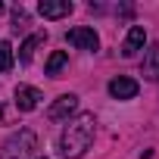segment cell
Returning a JSON list of instances; mask_svg holds the SVG:
<instances>
[{
    "mask_svg": "<svg viewBox=\"0 0 159 159\" xmlns=\"http://www.w3.org/2000/svg\"><path fill=\"white\" fill-rule=\"evenodd\" d=\"M143 44H147V31H143V25H131V28H128V38H125V44H122V56L131 59L137 50H143Z\"/></svg>",
    "mask_w": 159,
    "mask_h": 159,
    "instance_id": "obj_6",
    "label": "cell"
},
{
    "mask_svg": "<svg viewBox=\"0 0 159 159\" xmlns=\"http://www.w3.org/2000/svg\"><path fill=\"white\" fill-rule=\"evenodd\" d=\"M75 7L69 3V0H41L38 3V13L44 16V19H62V16H69Z\"/></svg>",
    "mask_w": 159,
    "mask_h": 159,
    "instance_id": "obj_8",
    "label": "cell"
},
{
    "mask_svg": "<svg viewBox=\"0 0 159 159\" xmlns=\"http://www.w3.org/2000/svg\"><path fill=\"white\" fill-rule=\"evenodd\" d=\"M10 69H13V47L0 41V72H10Z\"/></svg>",
    "mask_w": 159,
    "mask_h": 159,
    "instance_id": "obj_12",
    "label": "cell"
},
{
    "mask_svg": "<svg viewBox=\"0 0 159 159\" xmlns=\"http://www.w3.org/2000/svg\"><path fill=\"white\" fill-rule=\"evenodd\" d=\"M44 41H47V31H38V34H31V38H28L22 47H19V62H31V59H34V50H38Z\"/></svg>",
    "mask_w": 159,
    "mask_h": 159,
    "instance_id": "obj_10",
    "label": "cell"
},
{
    "mask_svg": "<svg viewBox=\"0 0 159 159\" xmlns=\"http://www.w3.org/2000/svg\"><path fill=\"white\" fill-rule=\"evenodd\" d=\"M0 125H3V106H0Z\"/></svg>",
    "mask_w": 159,
    "mask_h": 159,
    "instance_id": "obj_14",
    "label": "cell"
},
{
    "mask_svg": "<svg viewBox=\"0 0 159 159\" xmlns=\"http://www.w3.org/2000/svg\"><path fill=\"white\" fill-rule=\"evenodd\" d=\"M140 75L147 81H159V44H153L147 53H143V66H140Z\"/></svg>",
    "mask_w": 159,
    "mask_h": 159,
    "instance_id": "obj_9",
    "label": "cell"
},
{
    "mask_svg": "<svg viewBox=\"0 0 159 159\" xmlns=\"http://www.w3.org/2000/svg\"><path fill=\"white\" fill-rule=\"evenodd\" d=\"M137 91H140V84L134 81V78L119 75V78H112V81H109V94H112L116 100H134Z\"/></svg>",
    "mask_w": 159,
    "mask_h": 159,
    "instance_id": "obj_5",
    "label": "cell"
},
{
    "mask_svg": "<svg viewBox=\"0 0 159 159\" xmlns=\"http://www.w3.org/2000/svg\"><path fill=\"white\" fill-rule=\"evenodd\" d=\"M38 150V137L31 128H19L16 134L7 137V143L0 147V159H31Z\"/></svg>",
    "mask_w": 159,
    "mask_h": 159,
    "instance_id": "obj_2",
    "label": "cell"
},
{
    "mask_svg": "<svg viewBox=\"0 0 159 159\" xmlns=\"http://www.w3.org/2000/svg\"><path fill=\"white\" fill-rule=\"evenodd\" d=\"M66 66H69V56H66L62 50H56V53H50V59H47V75H59Z\"/></svg>",
    "mask_w": 159,
    "mask_h": 159,
    "instance_id": "obj_11",
    "label": "cell"
},
{
    "mask_svg": "<svg viewBox=\"0 0 159 159\" xmlns=\"http://www.w3.org/2000/svg\"><path fill=\"white\" fill-rule=\"evenodd\" d=\"M66 41L72 44V47H78V50H97L100 47V38H97V31L94 28H88V25H78V28H72L69 34H66Z\"/></svg>",
    "mask_w": 159,
    "mask_h": 159,
    "instance_id": "obj_3",
    "label": "cell"
},
{
    "mask_svg": "<svg viewBox=\"0 0 159 159\" xmlns=\"http://www.w3.org/2000/svg\"><path fill=\"white\" fill-rule=\"evenodd\" d=\"M25 25H28V13H25L22 7H16V10H13V28L19 31V28H25Z\"/></svg>",
    "mask_w": 159,
    "mask_h": 159,
    "instance_id": "obj_13",
    "label": "cell"
},
{
    "mask_svg": "<svg viewBox=\"0 0 159 159\" xmlns=\"http://www.w3.org/2000/svg\"><path fill=\"white\" fill-rule=\"evenodd\" d=\"M3 10H7V7H3V3H0V13H3Z\"/></svg>",
    "mask_w": 159,
    "mask_h": 159,
    "instance_id": "obj_15",
    "label": "cell"
},
{
    "mask_svg": "<svg viewBox=\"0 0 159 159\" xmlns=\"http://www.w3.org/2000/svg\"><path fill=\"white\" fill-rule=\"evenodd\" d=\"M38 103H41V91L38 88H28V84L16 88V109L19 112H31V109H38Z\"/></svg>",
    "mask_w": 159,
    "mask_h": 159,
    "instance_id": "obj_7",
    "label": "cell"
},
{
    "mask_svg": "<svg viewBox=\"0 0 159 159\" xmlns=\"http://www.w3.org/2000/svg\"><path fill=\"white\" fill-rule=\"evenodd\" d=\"M41 159H47V156H41Z\"/></svg>",
    "mask_w": 159,
    "mask_h": 159,
    "instance_id": "obj_16",
    "label": "cell"
},
{
    "mask_svg": "<svg viewBox=\"0 0 159 159\" xmlns=\"http://www.w3.org/2000/svg\"><path fill=\"white\" fill-rule=\"evenodd\" d=\"M75 109H78V97H75V94H62V97H56L53 106L47 109V119H50V122H62V119H69Z\"/></svg>",
    "mask_w": 159,
    "mask_h": 159,
    "instance_id": "obj_4",
    "label": "cell"
},
{
    "mask_svg": "<svg viewBox=\"0 0 159 159\" xmlns=\"http://www.w3.org/2000/svg\"><path fill=\"white\" fill-rule=\"evenodd\" d=\"M94 134H97V119H94V112L75 116V119L62 128V134H59V153H62V159H81V156L91 150Z\"/></svg>",
    "mask_w": 159,
    "mask_h": 159,
    "instance_id": "obj_1",
    "label": "cell"
}]
</instances>
